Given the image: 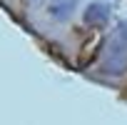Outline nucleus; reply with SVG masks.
Returning a JSON list of instances; mask_svg holds the SVG:
<instances>
[{
    "label": "nucleus",
    "instance_id": "3",
    "mask_svg": "<svg viewBox=\"0 0 127 125\" xmlns=\"http://www.w3.org/2000/svg\"><path fill=\"white\" fill-rule=\"evenodd\" d=\"M110 18V8L105 5V3H92V5H87V10H85V23L87 25H100V23H105Z\"/></svg>",
    "mask_w": 127,
    "mask_h": 125
},
{
    "label": "nucleus",
    "instance_id": "1",
    "mask_svg": "<svg viewBox=\"0 0 127 125\" xmlns=\"http://www.w3.org/2000/svg\"><path fill=\"white\" fill-rule=\"evenodd\" d=\"M105 73L107 75H122L127 68V25L122 23L115 35L110 38L107 53H105Z\"/></svg>",
    "mask_w": 127,
    "mask_h": 125
},
{
    "label": "nucleus",
    "instance_id": "2",
    "mask_svg": "<svg viewBox=\"0 0 127 125\" xmlns=\"http://www.w3.org/2000/svg\"><path fill=\"white\" fill-rule=\"evenodd\" d=\"M77 8V0H50L47 13L52 20H67Z\"/></svg>",
    "mask_w": 127,
    "mask_h": 125
}]
</instances>
